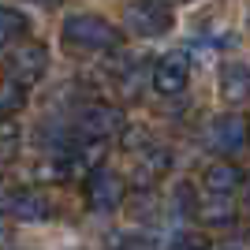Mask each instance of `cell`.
Here are the masks:
<instances>
[{
	"instance_id": "cell-11",
	"label": "cell",
	"mask_w": 250,
	"mask_h": 250,
	"mask_svg": "<svg viewBox=\"0 0 250 250\" xmlns=\"http://www.w3.org/2000/svg\"><path fill=\"white\" fill-rule=\"evenodd\" d=\"M194 213H198L202 220H209V224H231V217H235V209H231V194H209Z\"/></svg>"
},
{
	"instance_id": "cell-1",
	"label": "cell",
	"mask_w": 250,
	"mask_h": 250,
	"mask_svg": "<svg viewBox=\"0 0 250 250\" xmlns=\"http://www.w3.org/2000/svg\"><path fill=\"white\" fill-rule=\"evenodd\" d=\"M60 34L71 52H108L120 45V30L101 15H71Z\"/></svg>"
},
{
	"instance_id": "cell-9",
	"label": "cell",
	"mask_w": 250,
	"mask_h": 250,
	"mask_svg": "<svg viewBox=\"0 0 250 250\" xmlns=\"http://www.w3.org/2000/svg\"><path fill=\"white\" fill-rule=\"evenodd\" d=\"M220 94L231 104L250 97V67L247 63H224V71H220Z\"/></svg>"
},
{
	"instance_id": "cell-2",
	"label": "cell",
	"mask_w": 250,
	"mask_h": 250,
	"mask_svg": "<svg viewBox=\"0 0 250 250\" xmlns=\"http://www.w3.org/2000/svg\"><path fill=\"white\" fill-rule=\"evenodd\" d=\"M172 8L165 0H131L124 8V22L127 30L138 34V38H161V34L172 30Z\"/></svg>"
},
{
	"instance_id": "cell-19",
	"label": "cell",
	"mask_w": 250,
	"mask_h": 250,
	"mask_svg": "<svg viewBox=\"0 0 250 250\" xmlns=\"http://www.w3.org/2000/svg\"><path fill=\"white\" fill-rule=\"evenodd\" d=\"M217 250H243L239 243H224V247H217Z\"/></svg>"
},
{
	"instance_id": "cell-14",
	"label": "cell",
	"mask_w": 250,
	"mask_h": 250,
	"mask_svg": "<svg viewBox=\"0 0 250 250\" xmlns=\"http://www.w3.org/2000/svg\"><path fill=\"white\" fill-rule=\"evenodd\" d=\"M26 86H19V83H11L8 90H4V97H0V116H8V112H19L22 104H26V94H22Z\"/></svg>"
},
{
	"instance_id": "cell-4",
	"label": "cell",
	"mask_w": 250,
	"mask_h": 250,
	"mask_svg": "<svg viewBox=\"0 0 250 250\" xmlns=\"http://www.w3.org/2000/svg\"><path fill=\"white\" fill-rule=\"evenodd\" d=\"M45 67H49V49H45L42 42H22L19 49H11V56H8V79L19 83V86L38 83L45 75Z\"/></svg>"
},
{
	"instance_id": "cell-3",
	"label": "cell",
	"mask_w": 250,
	"mask_h": 250,
	"mask_svg": "<svg viewBox=\"0 0 250 250\" xmlns=\"http://www.w3.org/2000/svg\"><path fill=\"white\" fill-rule=\"evenodd\" d=\"M83 194H86V206L94 209V213H112V209L124 206L127 198V183L120 172L112 168H94L83 183Z\"/></svg>"
},
{
	"instance_id": "cell-13",
	"label": "cell",
	"mask_w": 250,
	"mask_h": 250,
	"mask_svg": "<svg viewBox=\"0 0 250 250\" xmlns=\"http://www.w3.org/2000/svg\"><path fill=\"white\" fill-rule=\"evenodd\" d=\"M19 153V124L0 120V161H11Z\"/></svg>"
},
{
	"instance_id": "cell-7",
	"label": "cell",
	"mask_w": 250,
	"mask_h": 250,
	"mask_svg": "<svg viewBox=\"0 0 250 250\" xmlns=\"http://www.w3.org/2000/svg\"><path fill=\"white\" fill-rule=\"evenodd\" d=\"M153 90L157 94H183L190 83V60H187V52H165L161 60L153 63Z\"/></svg>"
},
{
	"instance_id": "cell-17",
	"label": "cell",
	"mask_w": 250,
	"mask_h": 250,
	"mask_svg": "<svg viewBox=\"0 0 250 250\" xmlns=\"http://www.w3.org/2000/svg\"><path fill=\"white\" fill-rule=\"evenodd\" d=\"M8 243H11V231H8V224H4V220H0V250L8 247Z\"/></svg>"
},
{
	"instance_id": "cell-18",
	"label": "cell",
	"mask_w": 250,
	"mask_h": 250,
	"mask_svg": "<svg viewBox=\"0 0 250 250\" xmlns=\"http://www.w3.org/2000/svg\"><path fill=\"white\" fill-rule=\"evenodd\" d=\"M30 4H42V8H56V4H63V0H30Z\"/></svg>"
},
{
	"instance_id": "cell-12",
	"label": "cell",
	"mask_w": 250,
	"mask_h": 250,
	"mask_svg": "<svg viewBox=\"0 0 250 250\" xmlns=\"http://www.w3.org/2000/svg\"><path fill=\"white\" fill-rule=\"evenodd\" d=\"M26 15L22 11H15V8H4L0 4V45H11V42H19L22 34H26Z\"/></svg>"
},
{
	"instance_id": "cell-10",
	"label": "cell",
	"mask_w": 250,
	"mask_h": 250,
	"mask_svg": "<svg viewBox=\"0 0 250 250\" xmlns=\"http://www.w3.org/2000/svg\"><path fill=\"white\" fill-rule=\"evenodd\" d=\"M202 183H206L209 194H231V190H239L243 172L231 165V161H217V165H209V168H206Z\"/></svg>"
},
{
	"instance_id": "cell-16",
	"label": "cell",
	"mask_w": 250,
	"mask_h": 250,
	"mask_svg": "<svg viewBox=\"0 0 250 250\" xmlns=\"http://www.w3.org/2000/svg\"><path fill=\"white\" fill-rule=\"evenodd\" d=\"M239 187H243V206H247V213H250V176H243Z\"/></svg>"
},
{
	"instance_id": "cell-15",
	"label": "cell",
	"mask_w": 250,
	"mask_h": 250,
	"mask_svg": "<svg viewBox=\"0 0 250 250\" xmlns=\"http://www.w3.org/2000/svg\"><path fill=\"white\" fill-rule=\"evenodd\" d=\"M172 250H206V239H202V235H179V239L172 243Z\"/></svg>"
},
{
	"instance_id": "cell-8",
	"label": "cell",
	"mask_w": 250,
	"mask_h": 250,
	"mask_svg": "<svg viewBox=\"0 0 250 250\" xmlns=\"http://www.w3.org/2000/svg\"><path fill=\"white\" fill-rule=\"evenodd\" d=\"M0 209H4L8 217H15V220H49L52 217L49 198H45L42 190H30V187L4 194V198H0Z\"/></svg>"
},
{
	"instance_id": "cell-6",
	"label": "cell",
	"mask_w": 250,
	"mask_h": 250,
	"mask_svg": "<svg viewBox=\"0 0 250 250\" xmlns=\"http://www.w3.org/2000/svg\"><path fill=\"white\" fill-rule=\"evenodd\" d=\"M250 142V124L243 116L228 112V116H217L213 124H209V146L217 149V153H243Z\"/></svg>"
},
{
	"instance_id": "cell-5",
	"label": "cell",
	"mask_w": 250,
	"mask_h": 250,
	"mask_svg": "<svg viewBox=\"0 0 250 250\" xmlns=\"http://www.w3.org/2000/svg\"><path fill=\"white\" fill-rule=\"evenodd\" d=\"M124 131V112L116 108V104H86L83 112H79V135L90 138V142H104V138H112Z\"/></svg>"
}]
</instances>
